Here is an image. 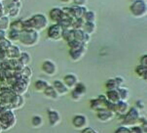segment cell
Returning <instances> with one entry per match:
<instances>
[{
    "label": "cell",
    "instance_id": "6",
    "mask_svg": "<svg viewBox=\"0 0 147 133\" xmlns=\"http://www.w3.org/2000/svg\"><path fill=\"white\" fill-rule=\"evenodd\" d=\"M29 84H30V78H26V77L22 76L21 78L16 79V81L11 85V88L15 93L19 95H24L27 91Z\"/></svg>",
    "mask_w": 147,
    "mask_h": 133
},
{
    "label": "cell",
    "instance_id": "45",
    "mask_svg": "<svg viewBox=\"0 0 147 133\" xmlns=\"http://www.w3.org/2000/svg\"><path fill=\"white\" fill-rule=\"evenodd\" d=\"M72 2L76 6H81V7L85 6L87 4V0H72Z\"/></svg>",
    "mask_w": 147,
    "mask_h": 133
},
{
    "label": "cell",
    "instance_id": "39",
    "mask_svg": "<svg viewBox=\"0 0 147 133\" xmlns=\"http://www.w3.org/2000/svg\"><path fill=\"white\" fill-rule=\"evenodd\" d=\"M105 88L106 90H112V89H117L118 86L116 84L115 78H109L107 79V81L105 82Z\"/></svg>",
    "mask_w": 147,
    "mask_h": 133
},
{
    "label": "cell",
    "instance_id": "50",
    "mask_svg": "<svg viewBox=\"0 0 147 133\" xmlns=\"http://www.w3.org/2000/svg\"><path fill=\"white\" fill-rule=\"evenodd\" d=\"M6 31H0V40L4 39L5 37H6Z\"/></svg>",
    "mask_w": 147,
    "mask_h": 133
},
{
    "label": "cell",
    "instance_id": "19",
    "mask_svg": "<svg viewBox=\"0 0 147 133\" xmlns=\"http://www.w3.org/2000/svg\"><path fill=\"white\" fill-rule=\"evenodd\" d=\"M21 53H22V50L18 45L12 44L6 50V57L7 59H19Z\"/></svg>",
    "mask_w": 147,
    "mask_h": 133
},
{
    "label": "cell",
    "instance_id": "5",
    "mask_svg": "<svg viewBox=\"0 0 147 133\" xmlns=\"http://www.w3.org/2000/svg\"><path fill=\"white\" fill-rule=\"evenodd\" d=\"M140 117V113L136 107H129V111L123 115V120H122V125L124 126L131 127L134 125H138V119Z\"/></svg>",
    "mask_w": 147,
    "mask_h": 133
},
{
    "label": "cell",
    "instance_id": "52",
    "mask_svg": "<svg viewBox=\"0 0 147 133\" xmlns=\"http://www.w3.org/2000/svg\"><path fill=\"white\" fill-rule=\"evenodd\" d=\"M61 2H63V3H71L72 0H61Z\"/></svg>",
    "mask_w": 147,
    "mask_h": 133
},
{
    "label": "cell",
    "instance_id": "23",
    "mask_svg": "<svg viewBox=\"0 0 147 133\" xmlns=\"http://www.w3.org/2000/svg\"><path fill=\"white\" fill-rule=\"evenodd\" d=\"M106 99L108 101H110L112 103H116L120 101V96H119L118 90L117 89H112V90H106Z\"/></svg>",
    "mask_w": 147,
    "mask_h": 133
},
{
    "label": "cell",
    "instance_id": "44",
    "mask_svg": "<svg viewBox=\"0 0 147 133\" xmlns=\"http://www.w3.org/2000/svg\"><path fill=\"white\" fill-rule=\"evenodd\" d=\"M139 65L147 67V55L146 54L142 55V56L139 58Z\"/></svg>",
    "mask_w": 147,
    "mask_h": 133
},
{
    "label": "cell",
    "instance_id": "42",
    "mask_svg": "<svg viewBox=\"0 0 147 133\" xmlns=\"http://www.w3.org/2000/svg\"><path fill=\"white\" fill-rule=\"evenodd\" d=\"M129 128H131V133H146L139 125H134Z\"/></svg>",
    "mask_w": 147,
    "mask_h": 133
},
{
    "label": "cell",
    "instance_id": "11",
    "mask_svg": "<svg viewBox=\"0 0 147 133\" xmlns=\"http://www.w3.org/2000/svg\"><path fill=\"white\" fill-rule=\"evenodd\" d=\"M47 115H48V121L50 126L54 127L61 123V115L59 111L54 109H48L47 110Z\"/></svg>",
    "mask_w": 147,
    "mask_h": 133
},
{
    "label": "cell",
    "instance_id": "8",
    "mask_svg": "<svg viewBox=\"0 0 147 133\" xmlns=\"http://www.w3.org/2000/svg\"><path fill=\"white\" fill-rule=\"evenodd\" d=\"M63 29L59 24H53L47 29V36L50 40L59 41L63 39Z\"/></svg>",
    "mask_w": 147,
    "mask_h": 133
},
{
    "label": "cell",
    "instance_id": "9",
    "mask_svg": "<svg viewBox=\"0 0 147 133\" xmlns=\"http://www.w3.org/2000/svg\"><path fill=\"white\" fill-rule=\"evenodd\" d=\"M86 51H87L86 45L81 44V45H79V46L69 48L68 54H69V57H70V59L72 60V61H73V62H78L84 57Z\"/></svg>",
    "mask_w": 147,
    "mask_h": 133
},
{
    "label": "cell",
    "instance_id": "36",
    "mask_svg": "<svg viewBox=\"0 0 147 133\" xmlns=\"http://www.w3.org/2000/svg\"><path fill=\"white\" fill-rule=\"evenodd\" d=\"M24 29V23L21 20H16L13 23L10 24V29H15V31H21Z\"/></svg>",
    "mask_w": 147,
    "mask_h": 133
},
{
    "label": "cell",
    "instance_id": "53",
    "mask_svg": "<svg viewBox=\"0 0 147 133\" xmlns=\"http://www.w3.org/2000/svg\"><path fill=\"white\" fill-rule=\"evenodd\" d=\"M2 132H3V129H2V127L0 126V133H2Z\"/></svg>",
    "mask_w": 147,
    "mask_h": 133
},
{
    "label": "cell",
    "instance_id": "1",
    "mask_svg": "<svg viewBox=\"0 0 147 133\" xmlns=\"http://www.w3.org/2000/svg\"><path fill=\"white\" fill-rule=\"evenodd\" d=\"M22 23H24V29H32L40 32L48 27L49 19L44 14L38 13L32 15L30 18L24 20Z\"/></svg>",
    "mask_w": 147,
    "mask_h": 133
},
{
    "label": "cell",
    "instance_id": "18",
    "mask_svg": "<svg viewBox=\"0 0 147 133\" xmlns=\"http://www.w3.org/2000/svg\"><path fill=\"white\" fill-rule=\"evenodd\" d=\"M74 32V39L81 42L85 45H87L91 40V35L85 32L83 29H73Z\"/></svg>",
    "mask_w": 147,
    "mask_h": 133
},
{
    "label": "cell",
    "instance_id": "22",
    "mask_svg": "<svg viewBox=\"0 0 147 133\" xmlns=\"http://www.w3.org/2000/svg\"><path fill=\"white\" fill-rule=\"evenodd\" d=\"M44 95L46 96L47 98H49V99H52V100H58L59 96V94L57 93V91L55 90V88L53 87V85L49 84L48 86L46 87V89L43 91Z\"/></svg>",
    "mask_w": 147,
    "mask_h": 133
},
{
    "label": "cell",
    "instance_id": "12",
    "mask_svg": "<svg viewBox=\"0 0 147 133\" xmlns=\"http://www.w3.org/2000/svg\"><path fill=\"white\" fill-rule=\"evenodd\" d=\"M96 117H98V120L102 122H107L110 121L116 117V114L114 112L110 111V110L106 109V108H101L99 109L98 112H96Z\"/></svg>",
    "mask_w": 147,
    "mask_h": 133
},
{
    "label": "cell",
    "instance_id": "41",
    "mask_svg": "<svg viewBox=\"0 0 147 133\" xmlns=\"http://www.w3.org/2000/svg\"><path fill=\"white\" fill-rule=\"evenodd\" d=\"M114 133H131V128L128 126H124V125H122V126H119L118 128L115 130V132Z\"/></svg>",
    "mask_w": 147,
    "mask_h": 133
},
{
    "label": "cell",
    "instance_id": "21",
    "mask_svg": "<svg viewBox=\"0 0 147 133\" xmlns=\"http://www.w3.org/2000/svg\"><path fill=\"white\" fill-rule=\"evenodd\" d=\"M63 81L69 89H72L77 84V82H78V77H77L76 74H65V76H63Z\"/></svg>",
    "mask_w": 147,
    "mask_h": 133
},
{
    "label": "cell",
    "instance_id": "26",
    "mask_svg": "<svg viewBox=\"0 0 147 133\" xmlns=\"http://www.w3.org/2000/svg\"><path fill=\"white\" fill-rule=\"evenodd\" d=\"M10 18L6 15L4 16L0 17V31H7L10 29Z\"/></svg>",
    "mask_w": 147,
    "mask_h": 133
},
{
    "label": "cell",
    "instance_id": "24",
    "mask_svg": "<svg viewBox=\"0 0 147 133\" xmlns=\"http://www.w3.org/2000/svg\"><path fill=\"white\" fill-rule=\"evenodd\" d=\"M83 29L85 32H87L88 34H90V35H92V34H94L96 31V25L94 22H86L85 21V24H84L83 29Z\"/></svg>",
    "mask_w": 147,
    "mask_h": 133
},
{
    "label": "cell",
    "instance_id": "37",
    "mask_svg": "<svg viewBox=\"0 0 147 133\" xmlns=\"http://www.w3.org/2000/svg\"><path fill=\"white\" fill-rule=\"evenodd\" d=\"M85 24V20L83 18H77L73 20L72 24V29H82Z\"/></svg>",
    "mask_w": 147,
    "mask_h": 133
},
{
    "label": "cell",
    "instance_id": "43",
    "mask_svg": "<svg viewBox=\"0 0 147 133\" xmlns=\"http://www.w3.org/2000/svg\"><path fill=\"white\" fill-rule=\"evenodd\" d=\"M134 107H136L138 111H142V110L145 109V103H144L142 100H138V101L136 102V106Z\"/></svg>",
    "mask_w": 147,
    "mask_h": 133
},
{
    "label": "cell",
    "instance_id": "13",
    "mask_svg": "<svg viewBox=\"0 0 147 133\" xmlns=\"http://www.w3.org/2000/svg\"><path fill=\"white\" fill-rule=\"evenodd\" d=\"M72 125L75 129L82 130L88 126V119L85 115H76L72 119Z\"/></svg>",
    "mask_w": 147,
    "mask_h": 133
},
{
    "label": "cell",
    "instance_id": "34",
    "mask_svg": "<svg viewBox=\"0 0 147 133\" xmlns=\"http://www.w3.org/2000/svg\"><path fill=\"white\" fill-rule=\"evenodd\" d=\"M82 18H83L86 22H96V12L92 11V10H87Z\"/></svg>",
    "mask_w": 147,
    "mask_h": 133
},
{
    "label": "cell",
    "instance_id": "15",
    "mask_svg": "<svg viewBox=\"0 0 147 133\" xmlns=\"http://www.w3.org/2000/svg\"><path fill=\"white\" fill-rule=\"evenodd\" d=\"M42 71H43L47 76H53L57 74L58 68L57 65L55 64V62L51 61V60H45L42 64Z\"/></svg>",
    "mask_w": 147,
    "mask_h": 133
},
{
    "label": "cell",
    "instance_id": "38",
    "mask_svg": "<svg viewBox=\"0 0 147 133\" xmlns=\"http://www.w3.org/2000/svg\"><path fill=\"white\" fill-rule=\"evenodd\" d=\"M22 72V76L24 77H26V78H31L32 76V74H33V72H32V69L29 66H26L22 68V70L21 71Z\"/></svg>",
    "mask_w": 147,
    "mask_h": 133
},
{
    "label": "cell",
    "instance_id": "33",
    "mask_svg": "<svg viewBox=\"0 0 147 133\" xmlns=\"http://www.w3.org/2000/svg\"><path fill=\"white\" fill-rule=\"evenodd\" d=\"M63 39L66 42H69L74 39V32L72 29H65L63 31Z\"/></svg>",
    "mask_w": 147,
    "mask_h": 133
},
{
    "label": "cell",
    "instance_id": "7",
    "mask_svg": "<svg viewBox=\"0 0 147 133\" xmlns=\"http://www.w3.org/2000/svg\"><path fill=\"white\" fill-rule=\"evenodd\" d=\"M64 15L68 18L71 19H77V18H82L83 15L85 14V12L87 11V9L85 6H76V5H73L71 7H64L63 8Z\"/></svg>",
    "mask_w": 147,
    "mask_h": 133
},
{
    "label": "cell",
    "instance_id": "27",
    "mask_svg": "<svg viewBox=\"0 0 147 133\" xmlns=\"http://www.w3.org/2000/svg\"><path fill=\"white\" fill-rule=\"evenodd\" d=\"M73 20L74 19H71V18H68V17H64L63 19H61L58 24L63 27V29H72V24H73Z\"/></svg>",
    "mask_w": 147,
    "mask_h": 133
},
{
    "label": "cell",
    "instance_id": "31",
    "mask_svg": "<svg viewBox=\"0 0 147 133\" xmlns=\"http://www.w3.org/2000/svg\"><path fill=\"white\" fill-rule=\"evenodd\" d=\"M19 61L21 62V64L24 67L28 66L29 63H30V61H31L30 55L27 53V52H22V53H21V55H20V57H19Z\"/></svg>",
    "mask_w": 147,
    "mask_h": 133
},
{
    "label": "cell",
    "instance_id": "25",
    "mask_svg": "<svg viewBox=\"0 0 147 133\" xmlns=\"http://www.w3.org/2000/svg\"><path fill=\"white\" fill-rule=\"evenodd\" d=\"M50 83L45 79H37L34 82V89L37 92H43Z\"/></svg>",
    "mask_w": 147,
    "mask_h": 133
},
{
    "label": "cell",
    "instance_id": "14",
    "mask_svg": "<svg viewBox=\"0 0 147 133\" xmlns=\"http://www.w3.org/2000/svg\"><path fill=\"white\" fill-rule=\"evenodd\" d=\"M64 17H65V15H64L63 10V8H59V7H54L49 12V18L53 22V24H58Z\"/></svg>",
    "mask_w": 147,
    "mask_h": 133
},
{
    "label": "cell",
    "instance_id": "17",
    "mask_svg": "<svg viewBox=\"0 0 147 133\" xmlns=\"http://www.w3.org/2000/svg\"><path fill=\"white\" fill-rule=\"evenodd\" d=\"M53 87L55 88V90L57 91V93L59 94V97H61V96H65V95L68 94L69 90H70L65 84L63 83V80H61V79H56V80H55V81L53 82Z\"/></svg>",
    "mask_w": 147,
    "mask_h": 133
},
{
    "label": "cell",
    "instance_id": "3",
    "mask_svg": "<svg viewBox=\"0 0 147 133\" xmlns=\"http://www.w3.org/2000/svg\"><path fill=\"white\" fill-rule=\"evenodd\" d=\"M129 12L136 19L144 18L147 14V3L145 0H134L129 5Z\"/></svg>",
    "mask_w": 147,
    "mask_h": 133
},
{
    "label": "cell",
    "instance_id": "4",
    "mask_svg": "<svg viewBox=\"0 0 147 133\" xmlns=\"http://www.w3.org/2000/svg\"><path fill=\"white\" fill-rule=\"evenodd\" d=\"M17 122L16 115L10 109H7L4 113L0 115V126L4 130H10L13 128Z\"/></svg>",
    "mask_w": 147,
    "mask_h": 133
},
{
    "label": "cell",
    "instance_id": "40",
    "mask_svg": "<svg viewBox=\"0 0 147 133\" xmlns=\"http://www.w3.org/2000/svg\"><path fill=\"white\" fill-rule=\"evenodd\" d=\"M12 44H13V43H12V42L10 41V40L7 38V37H5L4 39L0 40V49L6 51V50L8 49Z\"/></svg>",
    "mask_w": 147,
    "mask_h": 133
},
{
    "label": "cell",
    "instance_id": "48",
    "mask_svg": "<svg viewBox=\"0 0 147 133\" xmlns=\"http://www.w3.org/2000/svg\"><path fill=\"white\" fill-rule=\"evenodd\" d=\"M7 57H6V51H4V50L0 49V63L2 61H4V60H6Z\"/></svg>",
    "mask_w": 147,
    "mask_h": 133
},
{
    "label": "cell",
    "instance_id": "35",
    "mask_svg": "<svg viewBox=\"0 0 147 133\" xmlns=\"http://www.w3.org/2000/svg\"><path fill=\"white\" fill-rule=\"evenodd\" d=\"M118 90V93H119V96H120V100L122 101H127L129 99V90L126 88V87H119L117 88Z\"/></svg>",
    "mask_w": 147,
    "mask_h": 133
},
{
    "label": "cell",
    "instance_id": "29",
    "mask_svg": "<svg viewBox=\"0 0 147 133\" xmlns=\"http://www.w3.org/2000/svg\"><path fill=\"white\" fill-rule=\"evenodd\" d=\"M90 106H91L92 110L94 112H98L99 109L103 108V103L98 99V98H94V99H92L90 101Z\"/></svg>",
    "mask_w": 147,
    "mask_h": 133
},
{
    "label": "cell",
    "instance_id": "54",
    "mask_svg": "<svg viewBox=\"0 0 147 133\" xmlns=\"http://www.w3.org/2000/svg\"><path fill=\"white\" fill-rule=\"evenodd\" d=\"M131 2H133V1H134V0H131Z\"/></svg>",
    "mask_w": 147,
    "mask_h": 133
},
{
    "label": "cell",
    "instance_id": "32",
    "mask_svg": "<svg viewBox=\"0 0 147 133\" xmlns=\"http://www.w3.org/2000/svg\"><path fill=\"white\" fill-rule=\"evenodd\" d=\"M6 37L12 42V43H13V42H17V41H19V38H20V31H15V29H10L8 31V33H7Z\"/></svg>",
    "mask_w": 147,
    "mask_h": 133
},
{
    "label": "cell",
    "instance_id": "20",
    "mask_svg": "<svg viewBox=\"0 0 147 133\" xmlns=\"http://www.w3.org/2000/svg\"><path fill=\"white\" fill-rule=\"evenodd\" d=\"M129 107H131V106L128 104V102H127V101H122V100H120L119 102H117L116 103V108H115L116 115L123 117V115L129 111Z\"/></svg>",
    "mask_w": 147,
    "mask_h": 133
},
{
    "label": "cell",
    "instance_id": "51",
    "mask_svg": "<svg viewBox=\"0 0 147 133\" xmlns=\"http://www.w3.org/2000/svg\"><path fill=\"white\" fill-rule=\"evenodd\" d=\"M98 99L100 100V101L102 102V103H104V101H105V100H106V96H105V95H104V94L99 95V96H98Z\"/></svg>",
    "mask_w": 147,
    "mask_h": 133
},
{
    "label": "cell",
    "instance_id": "28",
    "mask_svg": "<svg viewBox=\"0 0 147 133\" xmlns=\"http://www.w3.org/2000/svg\"><path fill=\"white\" fill-rule=\"evenodd\" d=\"M136 76H138L139 77H141L142 79L146 80L147 79V67L145 66H141V65H138V67L134 70Z\"/></svg>",
    "mask_w": 147,
    "mask_h": 133
},
{
    "label": "cell",
    "instance_id": "16",
    "mask_svg": "<svg viewBox=\"0 0 147 133\" xmlns=\"http://www.w3.org/2000/svg\"><path fill=\"white\" fill-rule=\"evenodd\" d=\"M24 98L22 97V95L19 94H15V96L13 97V99L11 100L9 105V109L12 111H16V110H20L24 107Z\"/></svg>",
    "mask_w": 147,
    "mask_h": 133
},
{
    "label": "cell",
    "instance_id": "30",
    "mask_svg": "<svg viewBox=\"0 0 147 133\" xmlns=\"http://www.w3.org/2000/svg\"><path fill=\"white\" fill-rule=\"evenodd\" d=\"M31 125L34 128H40L43 125V117L39 115H35L31 117Z\"/></svg>",
    "mask_w": 147,
    "mask_h": 133
},
{
    "label": "cell",
    "instance_id": "2",
    "mask_svg": "<svg viewBox=\"0 0 147 133\" xmlns=\"http://www.w3.org/2000/svg\"><path fill=\"white\" fill-rule=\"evenodd\" d=\"M40 39V32L32 29H22L20 31L19 42L24 47H34L38 44Z\"/></svg>",
    "mask_w": 147,
    "mask_h": 133
},
{
    "label": "cell",
    "instance_id": "10",
    "mask_svg": "<svg viewBox=\"0 0 147 133\" xmlns=\"http://www.w3.org/2000/svg\"><path fill=\"white\" fill-rule=\"evenodd\" d=\"M87 92V87L83 82H77V84L73 88L71 89L70 91V95L71 98L74 100V101H79L82 97L86 94Z\"/></svg>",
    "mask_w": 147,
    "mask_h": 133
},
{
    "label": "cell",
    "instance_id": "47",
    "mask_svg": "<svg viewBox=\"0 0 147 133\" xmlns=\"http://www.w3.org/2000/svg\"><path fill=\"white\" fill-rule=\"evenodd\" d=\"M81 133H98L96 129L92 128V127H85L84 129L81 130Z\"/></svg>",
    "mask_w": 147,
    "mask_h": 133
},
{
    "label": "cell",
    "instance_id": "49",
    "mask_svg": "<svg viewBox=\"0 0 147 133\" xmlns=\"http://www.w3.org/2000/svg\"><path fill=\"white\" fill-rule=\"evenodd\" d=\"M5 15V9H4V6L2 4V2L0 1V17L4 16Z\"/></svg>",
    "mask_w": 147,
    "mask_h": 133
},
{
    "label": "cell",
    "instance_id": "46",
    "mask_svg": "<svg viewBox=\"0 0 147 133\" xmlns=\"http://www.w3.org/2000/svg\"><path fill=\"white\" fill-rule=\"evenodd\" d=\"M115 81H116L117 86H118V88H119V87L123 86V84H124V82H125V80H124L123 77L117 76V77H115Z\"/></svg>",
    "mask_w": 147,
    "mask_h": 133
}]
</instances>
